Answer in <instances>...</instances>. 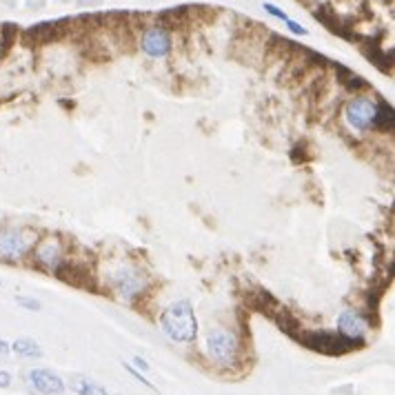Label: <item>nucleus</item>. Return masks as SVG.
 Returning <instances> with one entry per match:
<instances>
[{
	"instance_id": "1",
	"label": "nucleus",
	"mask_w": 395,
	"mask_h": 395,
	"mask_svg": "<svg viewBox=\"0 0 395 395\" xmlns=\"http://www.w3.org/2000/svg\"><path fill=\"white\" fill-rule=\"evenodd\" d=\"M160 331L175 344H191L198 338V318L189 300H175L160 313Z\"/></svg>"
},
{
	"instance_id": "2",
	"label": "nucleus",
	"mask_w": 395,
	"mask_h": 395,
	"mask_svg": "<svg viewBox=\"0 0 395 395\" xmlns=\"http://www.w3.org/2000/svg\"><path fill=\"white\" fill-rule=\"evenodd\" d=\"M293 340L320 355H329V358H342V355L355 351L347 340L329 329H300Z\"/></svg>"
},
{
	"instance_id": "3",
	"label": "nucleus",
	"mask_w": 395,
	"mask_h": 395,
	"mask_svg": "<svg viewBox=\"0 0 395 395\" xmlns=\"http://www.w3.org/2000/svg\"><path fill=\"white\" fill-rule=\"evenodd\" d=\"M38 242L36 233L23 227H5L0 229V262H21L31 255L34 245Z\"/></svg>"
},
{
	"instance_id": "4",
	"label": "nucleus",
	"mask_w": 395,
	"mask_h": 395,
	"mask_svg": "<svg viewBox=\"0 0 395 395\" xmlns=\"http://www.w3.org/2000/svg\"><path fill=\"white\" fill-rule=\"evenodd\" d=\"M240 351H242V342L231 329L215 327L207 333V353L215 364L233 366L240 360Z\"/></svg>"
},
{
	"instance_id": "5",
	"label": "nucleus",
	"mask_w": 395,
	"mask_h": 395,
	"mask_svg": "<svg viewBox=\"0 0 395 395\" xmlns=\"http://www.w3.org/2000/svg\"><path fill=\"white\" fill-rule=\"evenodd\" d=\"M111 287L116 289V293L120 295L123 300L135 304L140 302L145 295L151 291V282L147 278V273L135 269V267H118L111 273Z\"/></svg>"
},
{
	"instance_id": "6",
	"label": "nucleus",
	"mask_w": 395,
	"mask_h": 395,
	"mask_svg": "<svg viewBox=\"0 0 395 395\" xmlns=\"http://www.w3.org/2000/svg\"><path fill=\"white\" fill-rule=\"evenodd\" d=\"M31 255H34L36 267H41L47 273H53L58 269V265L67 258V251H65V245L61 238L49 235V238H41L34 245Z\"/></svg>"
},
{
	"instance_id": "7",
	"label": "nucleus",
	"mask_w": 395,
	"mask_h": 395,
	"mask_svg": "<svg viewBox=\"0 0 395 395\" xmlns=\"http://www.w3.org/2000/svg\"><path fill=\"white\" fill-rule=\"evenodd\" d=\"M366 329H369V322L366 318H362V313L355 309H347L340 313L338 331L335 333H338L342 340H347L353 349H358L366 344Z\"/></svg>"
},
{
	"instance_id": "8",
	"label": "nucleus",
	"mask_w": 395,
	"mask_h": 395,
	"mask_svg": "<svg viewBox=\"0 0 395 395\" xmlns=\"http://www.w3.org/2000/svg\"><path fill=\"white\" fill-rule=\"evenodd\" d=\"M375 111H378V103L366 96H358L344 107V118L355 131H366L373 129Z\"/></svg>"
},
{
	"instance_id": "9",
	"label": "nucleus",
	"mask_w": 395,
	"mask_h": 395,
	"mask_svg": "<svg viewBox=\"0 0 395 395\" xmlns=\"http://www.w3.org/2000/svg\"><path fill=\"white\" fill-rule=\"evenodd\" d=\"M53 275L61 282H67L71 287H81V289H89L93 291V271L83 265L81 260H73V258H65L61 265H58V269L53 271Z\"/></svg>"
},
{
	"instance_id": "10",
	"label": "nucleus",
	"mask_w": 395,
	"mask_h": 395,
	"mask_svg": "<svg viewBox=\"0 0 395 395\" xmlns=\"http://www.w3.org/2000/svg\"><path fill=\"white\" fill-rule=\"evenodd\" d=\"M65 23L67 21H45L38 23L29 29L23 31V43L27 47H41V45H49L56 43L58 38L65 34Z\"/></svg>"
},
{
	"instance_id": "11",
	"label": "nucleus",
	"mask_w": 395,
	"mask_h": 395,
	"mask_svg": "<svg viewBox=\"0 0 395 395\" xmlns=\"http://www.w3.org/2000/svg\"><path fill=\"white\" fill-rule=\"evenodd\" d=\"M27 380L31 384L34 391H38L41 395H63L67 391V384L63 382V378L58 375L56 371H49V369H31L27 373Z\"/></svg>"
},
{
	"instance_id": "12",
	"label": "nucleus",
	"mask_w": 395,
	"mask_h": 395,
	"mask_svg": "<svg viewBox=\"0 0 395 395\" xmlns=\"http://www.w3.org/2000/svg\"><path fill=\"white\" fill-rule=\"evenodd\" d=\"M140 47L151 58L169 56V51H171V34L165 31L163 27H149L143 34V38H140Z\"/></svg>"
},
{
	"instance_id": "13",
	"label": "nucleus",
	"mask_w": 395,
	"mask_h": 395,
	"mask_svg": "<svg viewBox=\"0 0 395 395\" xmlns=\"http://www.w3.org/2000/svg\"><path fill=\"white\" fill-rule=\"evenodd\" d=\"M247 302H249L251 309L265 313L267 318H271V315L280 309V302L275 300V295L269 293L267 289H260V287H258V289H251V291L247 293Z\"/></svg>"
},
{
	"instance_id": "14",
	"label": "nucleus",
	"mask_w": 395,
	"mask_h": 395,
	"mask_svg": "<svg viewBox=\"0 0 395 395\" xmlns=\"http://www.w3.org/2000/svg\"><path fill=\"white\" fill-rule=\"evenodd\" d=\"M189 18H191V7L187 5H180V7H173V9H165L158 14V27H163L165 31L169 29H180L185 23H189Z\"/></svg>"
},
{
	"instance_id": "15",
	"label": "nucleus",
	"mask_w": 395,
	"mask_h": 395,
	"mask_svg": "<svg viewBox=\"0 0 395 395\" xmlns=\"http://www.w3.org/2000/svg\"><path fill=\"white\" fill-rule=\"evenodd\" d=\"M69 389L76 395H109V391L103 384L93 382L91 378H85V375H73L69 380Z\"/></svg>"
},
{
	"instance_id": "16",
	"label": "nucleus",
	"mask_w": 395,
	"mask_h": 395,
	"mask_svg": "<svg viewBox=\"0 0 395 395\" xmlns=\"http://www.w3.org/2000/svg\"><path fill=\"white\" fill-rule=\"evenodd\" d=\"M313 16H318V21L327 27V29H331V31H335L338 36H347V23H342L340 18H338V14H335L329 5H320L318 9H313Z\"/></svg>"
},
{
	"instance_id": "17",
	"label": "nucleus",
	"mask_w": 395,
	"mask_h": 395,
	"mask_svg": "<svg viewBox=\"0 0 395 395\" xmlns=\"http://www.w3.org/2000/svg\"><path fill=\"white\" fill-rule=\"evenodd\" d=\"M9 347H11V353L21 355V358H27V360H41L43 358V349L34 338H18Z\"/></svg>"
},
{
	"instance_id": "18",
	"label": "nucleus",
	"mask_w": 395,
	"mask_h": 395,
	"mask_svg": "<svg viewBox=\"0 0 395 395\" xmlns=\"http://www.w3.org/2000/svg\"><path fill=\"white\" fill-rule=\"evenodd\" d=\"M335 71L340 73V76H338V81L342 83V87H344V89H349L351 93L362 91V89H366V87H369V83H366V81H362V78H360L358 73L351 71V69H347V67H342V65H335Z\"/></svg>"
},
{
	"instance_id": "19",
	"label": "nucleus",
	"mask_w": 395,
	"mask_h": 395,
	"mask_svg": "<svg viewBox=\"0 0 395 395\" xmlns=\"http://www.w3.org/2000/svg\"><path fill=\"white\" fill-rule=\"evenodd\" d=\"M18 29L14 23H5L3 27H0V58H7L9 51L14 49V43L18 38Z\"/></svg>"
},
{
	"instance_id": "20",
	"label": "nucleus",
	"mask_w": 395,
	"mask_h": 395,
	"mask_svg": "<svg viewBox=\"0 0 395 395\" xmlns=\"http://www.w3.org/2000/svg\"><path fill=\"white\" fill-rule=\"evenodd\" d=\"M373 129L375 131H391L393 129V109L386 103H378V111H375Z\"/></svg>"
},
{
	"instance_id": "21",
	"label": "nucleus",
	"mask_w": 395,
	"mask_h": 395,
	"mask_svg": "<svg viewBox=\"0 0 395 395\" xmlns=\"http://www.w3.org/2000/svg\"><path fill=\"white\" fill-rule=\"evenodd\" d=\"M123 369H125V371H127V373L131 375V378H133L135 382H140L143 386H147V389H151V391H155V386H153V382L145 378V373H143V371H138V369H133V366H131L129 362H123Z\"/></svg>"
},
{
	"instance_id": "22",
	"label": "nucleus",
	"mask_w": 395,
	"mask_h": 395,
	"mask_svg": "<svg viewBox=\"0 0 395 395\" xmlns=\"http://www.w3.org/2000/svg\"><path fill=\"white\" fill-rule=\"evenodd\" d=\"M16 302H18V307H23L25 311H34V313H38V311L43 309L41 302H38L36 298H27V295H18Z\"/></svg>"
},
{
	"instance_id": "23",
	"label": "nucleus",
	"mask_w": 395,
	"mask_h": 395,
	"mask_svg": "<svg viewBox=\"0 0 395 395\" xmlns=\"http://www.w3.org/2000/svg\"><path fill=\"white\" fill-rule=\"evenodd\" d=\"M284 25H287V29L289 31H293L295 36H307L309 31L300 25V23H295V21H291V18H287V21H284Z\"/></svg>"
},
{
	"instance_id": "24",
	"label": "nucleus",
	"mask_w": 395,
	"mask_h": 395,
	"mask_svg": "<svg viewBox=\"0 0 395 395\" xmlns=\"http://www.w3.org/2000/svg\"><path fill=\"white\" fill-rule=\"evenodd\" d=\"M265 9H267V14H271L273 18H280V21H287V18H289L280 7H275V5H271V3H265Z\"/></svg>"
},
{
	"instance_id": "25",
	"label": "nucleus",
	"mask_w": 395,
	"mask_h": 395,
	"mask_svg": "<svg viewBox=\"0 0 395 395\" xmlns=\"http://www.w3.org/2000/svg\"><path fill=\"white\" fill-rule=\"evenodd\" d=\"M14 382V375L5 369H0V389H9Z\"/></svg>"
},
{
	"instance_id": "26",
	"label": "nucleus",
	"mask_w": 395,
	"mask_h": 395,
	"mask_svg": "<svg viewBox=\"0 0 395 395\" xmlns=\"http://www.w3.org/2000/svg\"><path fill=\"white\" fill-rule=\"evenodd\" d=\"M131 366L133 369H138V371H149V362L145 360V358H138V355H135V358H133V362H131Z\"/></svg>"
},
{
	"instance_id": "27",
	"label": "nucleus",
	"mask_w": 395,
	"mask_h": 395,
	"mask_svg": "<svg viewBox=\"0 0 395 395\" xmlns=\"http://www.w3.org/2000/svg\"><path fill=\"white\" fill-rule=\"evenodd\" d=\"M7 353H11V347H9L7 340L0 338V355H7Z\"/></svg>"
},
{
	"instance_id": "28",
	"label": "nucleus",
	"mask_w": 395,
	"mask_h": 395,
	"mask_svg": "<svg viewBox=\"0 0 395 395\" xmlns=\"http://www.w3.org/2000/svg\"><path fill=\"white\" fill-rule=\"evenodd\" d=\"M0 284H3V282H0Z\"/></svg>"
}]
</instances>
